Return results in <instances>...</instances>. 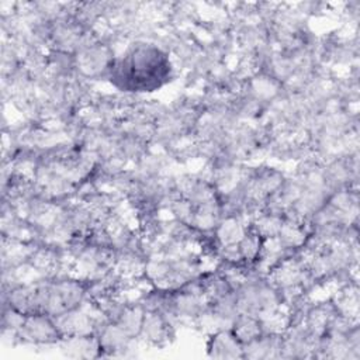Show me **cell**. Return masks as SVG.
<instances>
[{"label":"cell","mask_w":360,"mask_h":360,"mask_svg":"<svg viewBox=\"0 0 360 360\" xmlns=\"http://www.w3.org/2000/svg\"><path fill=\"white\" fill-rule=\"evenodd\" d=\"M167 72L166 56L159 49L138 46L120 60L114 69V79L121 80L125 89L149 91L163 83Z\"/></svg>","instance_id":"obj_1"}]
</instances>
